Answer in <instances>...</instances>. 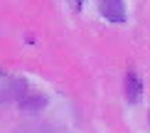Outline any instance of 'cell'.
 <instances>
[{
  "label": "cell",
  "instance_id": "7a4b0ae2",
  "mask_svg": "<svg viewBox=\"0 0 150 133\" xmlns=\"http://www.w3.org/2000/svg\"><path fill=\"white\" fill-rule=\"evenodd\" d=\"M140 94H143V81L138 79L135 72H128L126 74V99H128V104H138Z\"/></svg>",
  "mask_w": 150,
  "mask_h": 133
},
{
  "label": "cell",
  "instance_id": "6da1fadb",
  "mask_svg": "<svg viewBox=\"0 0 150 133\" xmlns=\"http://www.w3.org/2000/svg\"><path fill=\"white\" fill-rule=\"evenodd\" d=\"M98 10L108 22H126V3L123 0H98Z\"/></svg>",
  "mask_w": 150,
  "mask_h": 133
},
{
  "label": "cell",
  "instance_id": "3957f363",
  "mask_svg": "<svg viewBox=\"0 0 150 133\" xmlns=\"http://www.w3.org/2000/svg\"><path fill=\"white\" fill-rule=\"evenodd\" d=\"M71 3H74V8H76V10H81V5H84V0H71Z\"/></svg>",
  "mask_w": 150,
  "mask_h": 133
}]
</instances>
